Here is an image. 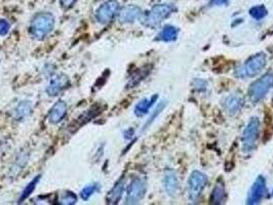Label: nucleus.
Wrapping results in <instances>:
<instances>
[{"mask_svg": "<svg viewBox=\"0 0 273 205\" xmlns=\"http://www.w3.org/2000/svg\"><path fill=\"white\" fill-rule=\"evenodd\" d=\"M56 20L50 13H38L35 15L30 23L29 31L31 36L37 40H43L55 28Z\"/></svg>", "mask_w": 273, "mask_h": 205, "instance_id": "1", "label": "nucleus"}, {"mask_svg": "<svg viewBox=\"0 0 273 205\" xmlns=\"http://www.w3.org/2000/svg\"><path fill=\"white\" fill-rule=\"evenodd\" d=\"M267 64V56L264 53H259L252 56L244 65H241L235 71V76L238 78H251L265 68Z\"/></svg>", "mask_w": 273, "mask_h": 205, "instance_id": "2", "label": "nucleus"}, {"mask_svg": "<svg viewBox=\"0 0 273 205\" xmlns=\"http://www.w3.org/2000/svg\"><path fill=\"white\" fill-rule=\"evenodd\" d=\"M176 12V6L170 3L156 4L149 10L144 19V25L150 28L158 26L164 20L168 18L171 14Z\"/></svg>", "mask_w": 273, "mask_h": 205, "instance_id": "3", "label": "nucleus"}, {"mask_svg": "<svg viewBox=\"0 0 273 205\" xmlns=\"http://www.w3.org/2000/svg\"><path fill=\"white\" fill-rule=\"evenodd\" d=\"M273 87V73L269 72L257 79L249 89V97L252 102H258L265 98Z\"/></svg>", "mask_w": 273, "mask_h": 205, "instance_id": "4", "label": "nucleus"}, {"mask_svg": "<svg viewBox=\"0 0 273 205\" xmlns=\"http://www.w3.org/2000/svg\"><path fill=\"white\" fill-rule=\"evenodd\" d=\"M260 133V121L257 117H252L247 124L244 133H242L241 143L242 150L246 153H250L257 146V141Z\"/></svg>", "mask_w": 273, "mask_h": 205, "instance_id": "5", "label": "nucleus"}, {"mask_svg": "<svg viewBox=\"0 0 273 205\" xmlns=\"http://www.w3.org/2000/svg\"><path fill=\"white\" fill-rule=\"evenodd\" d=\"M208 184V177L201 171H193L188 180V196L193 203L198 202L202 192Z\"/></svg>", "mask_w": 273, "mask_h": 205, "instance_id": "6", "label": "nucleus"}, {"mask_svg": "<svg viewBox=\"0 0 273 205\" xmlns=\"http://www.w3.org/2000/svg\"><path fill=\"white\" fill-rule=\"evenodd\" d=\"M120 10V6L116 0H107L106 2L101 4L96 12V20L97 22L107 25L112 22L113 19L118 16Z\"/></svg>", "mask_w": 273, "mask_h": 205, "instance_id": "7", "label": "nucleus"}, {"mask_svg": "<svg viewBox=\"0 0 273 205\" xmlns=\"http://www.w3.org/2000/svg\"><path fill=\"white\" fill-rule=\"evenodd\" d=\"M147 191V183L142 178H136L130 182L126 189V204H138L145 196Z\"/></svg>", "mask_w": 273, "mask_h": 205, "instance_id": "8", "label": "nucleus"}, {"mask_svg": "<svg viewBox=\"0 0 273 205\" xmlns=\"http://www.w3.org/2000/svg\"><path fill=\"white\" fill-rule=\"evenodd\" d=\"M267 192L266 189V180L264 177L259 176L255 183L252 184V186L249 192V196H248V204L254 205V204H258L261 202V200L265 197Z\"/></svg>", "mask_w": 273, "mask_h": 205, "instance_id": "9", "label": "nucleus"}, {"mask_svg": "<svg viewBox=\"0 0 273 205\" xmlns=\"http://www.w3.org/2000/svg\"><path fill=\"white\" fill-rule=\"evenodd\" d=\"M70 85L69 77L64 74H55L49 80V83L46 87V94L49 97H57L61 92L65 90Z\"/></svg>", "mask_w": 273, "mask_h": 205, "instance_id": "10", "label": "nucleus"}, {"mask_svg": "<svg viewBox=\"0 0 273 205\" xmlns=\"http://www.w3.org/2000/svg\"><path fill=\"white\" fill-rule=\"evenodd\" d=\"M142 9L137 5H127L118 13V20L121 24H130L142 17Z\"/></svg>", "mask_w": 273, "mask_h": 205, "instance_id": "11", "label": "nucleus"}, {"mask_svg": "<svg viewBox=\"0 0 273 205\" xmlns=\"http://www.w3.org/2000/svg\"><path fill=\"white\" fill-rule=\"evenodd\" d=\"M164 187L168 196L170 197H177L180 192V182L177 173L168 169L166 171L164 177Z\"/></svg>", "mask_w": 273, "mask_h": 205, "instance_id": "12", "label": "nucleus"}, {"mask_svg": "<svg viewBox=\"0 0 273 205\" xmlns=\"http://www.w3.org/2000/svg\"><path fill=\"white\" fill-rule=\"evenodd\" d=\"M101 106L96 105L92 107L90 109L86 110L84 114L80 115L74 122H72V125H69V129L71 130V132L76 131L78 128L82 127L83 125L86 124L87 122H89L93 118H95L97 115H99L101 113Z\"/></svg>", "mask_w": 273, "mask_h": 205, "instance_id": "13", "label": "nucleus"}, {"mask_svg": "<svg viewBox=\"0 0 273 205\" xmlns=\"http://www.w3.org/2000/svg\"><path fill=\"white\" fill-rule=\"evenodd\" d=\"M67 110L68 106L66 102L62 100L58 101L48 113V121L52 123V124H58V123H60L66 117Z\"/></svg>", "mask_w": 273, "mask_h": 205, "instance_id": "14", "label": "nucleus"}, {"mask_svg": "<svg viewBox=\"0 0 273 205\" xmlns=\"http://www.w3.org/2000/svg\"><path fill=\"white\" fill-rule=\"evenodd\" d=\"M125 190H126V179L123 177L115 183L112 189L109 191L107 197H106L107 203L108 204H117L120 201L121 197H123Z\"/></svg>", "mask_w": 273, "mask_h": 205, "instance_id": "15", "label": "nucleus"}, {"mask_svg": "<svg viewBox=\"0 0 273 205\" xmlns=\"http://www.w3.org/2000/svg\"><path fill=\"white\" fill-rule=\"evenodd\" d=\"M242 106H244V99L238 95H229L223 101V108L229 114H236Z\"/></svg>", "mask_w": 273, "mask_h": 205, "instance_id": "16", "label": "nucleus"}, {"mask_svg": "<svg viewBox=\"0 0 273 205\" xmlns=\"http://www.w3.org/2000/svg\"><path fill=\"white\" fill-rule=\"evenodd\" d=\"M33 107H32V102L30 101H21L19 104L16 106V108L14 109V118L17 121H23L24 119H26L28 116H30V114L32 113Z\"/></svg>", "mask_w": 273, "mask_h": 205, "instance_id": "17", "label": "nucleus"}, {"mask_svg": "<svg viewBox=\"0 0 273 205\" xmlns=\"http://www.w3.org/2000/svg\"><path fill=\"white\" fill-rule=\"evenodd\" d=\"M158 99L157 95H153L151 98L149 99H143L141 100L138 104L135 107V115L137 117H143L146 114H148V112L150 111V109L153 107V105L156 102Z\"/></svg>", "mask_w": 273, "mask_h": 205, "instance_id": "18", "label": "nucleus"}, {"mask_svg": "<svg viewBox=\"0 0 273 205\" xmlns=\"http://www.w3.org/2000/svg\"><path fill=\"white\" fill-rule=\"evenodd\" d=\"M150 72H151L150 66H145V67L138 69L135 73L129 77L128 82H127V87L128 88L136 87L141 81L144 80L149 75Z\"/></svg>", "mask_w": 273, "mask_h": 205, "instance_id": "19", "label": "nucleus"}, {"mask_svg": "<svg viewBox=\"0 0 273 205\" xmlns=\"http://www.w3.org/2000/svg\"><path fill=\"white\" fill-rule=\"evenodd\" d=\"M179 29L174 26H166L157 35L156 40L164 41V42H171L178 38Z\"/></svg>", "mask_w": 273, "mask_h": 205, "instance_id": "20", "label": "nucleus"}, {"mask_svg": "<svg viewBox=\"0 0 273 205\" xmlns=\"http://www.w3.org/2000/svg\"><path fill=\"white\" fill-rule=\"evenodd\" d=\"M226 201V191L223 184H218L210 195V202L211 204H223Z\"/></svg>", "mask_w": 273, "mask_h": 205, "instance_id": "21", "label": "nucleus"}, {"mask_svg": "<svg viewBox=\"0 0 273 205\" xmlns=\"http://www.w3.org/2000/svg\"><path fill=\"white\" fill-rule=\"evenodd\" d=\"M40 180H42V174H38V176H36L31 182L27 184L25 189L23 190V192L21 193V196H20V198H19V203L24 202L26 199H28L30 197V195L34 192Z\"/></svg>", "mask_w": 273, "mask_h": 205, "instance_id": "22", "label": "nucleus"}, {"mask_svg": "<svg viewBox=\"0 0 273 205\" xmlns=\"http://www.w3.org/2000/svg\"><path fill=\"white\" fill-rule=\"evenodd\" d=\"M98 190H99V184L97 183L89 184L80 191V198H82L84 201H86L92 197Z\"/></svg>", "mask_w": 273, "mask_h": 205, "instance_id": "23", "label": "nucleus"}, {"mask_svg": "<svg viewBox=\"0 0 273 205\" xmlns=\"http://www.w3.org/2000/svg\"><path fill=\"white\" fill-rule=\"evenodd\" d=\"M250 15L257 20H261L267 16V9L264 5H256L250 9Z\"/></svg>", "mask_w": 273, "mask_h": 205, "instance_id": "24", "label": "nucleus"}, {"mask_svg": "<svg viewBox=\"0 0 273 205\" xmlns=\"http://www.w3.org/2000/svg\"><path fill=\"white\" fill-rule=\"evenodd\" d=\"M77 202V196L72 192H65L63 196L60 199V204L63 205H72Z\"/></svg>", "mask_w": 273, "mask_h": 205, "instance_id": "25", "label": "nucleus"}, {"mask_svg": "<svg viewBox=\"0 0 273 205\" xmlns=\"http://www.w3.org/2000/svg\"><path fill=\"white\" fill-rule=\"evenodd\" d=\"M165 107H166V102H161L160 104L156 107V109L153 111L152 115H151V116H150V118L147 120L146 124H145V126H144V130H145L146 128H148V127H149V125H150L151 123H152V122L155 120V118H156V117L160 114L161 111H163V110L165 109Z\"/></svg>", "mask_w": 273, "mask_h": 205, "instance_id": "26", "label": "nucleus"}, {"mask_svg": "<svg viewBox=\"0 0 273 205\" xmlns=\"http://www.w3.org/2000/svg\"><path fill=\"white\" fill-rule=\"evenodd\" d=\"M11 24L6 20H0V36H5L9 32Z\"/></svg>", "mask_w": 273, "mask_h": 205, "instance_id": "27", "label": "nucleus"}, {"mask_svg": "<svg viewBox=\"0 0 273 205\" xmlns=\"http://www.w3.org/2000/svg\"><path fill=\"white\" fill-rule=\"evenodd\" d=\"M77 0H60V4L63 9H70L73 7Z\"/></svg>", "mask_w": 273, "mask_h": 205, "instance_id": "28", "label": "nucleus"}, {"mask_svg": "<svg viewBox=\"0 0 273 205\" xmlns=\"http://www.w3.org/2000/svg\"><path fill=\"white\" fill-rule=\"evenodd\" d=\"M230 0H210V6H221V5H226L229 3Z\"/></svg>", "mask_w": 273, "mask_h": 205, "instance_id": "29", "label": "nucleus"}, {"mask_svg": "<svg viewBox=\"0 0 273 205\" xmlns=\"http://www.w3.org/2000/svg\"><path fill=\"white\" fill-rule=\"evenodd\" d=\"M272 195H273V191H272Z\"/></svg>", "mask_w": 273, "mask_h": 205, "instance_id": "30", "label": "nucleus"}]
</instances>
